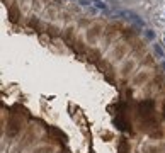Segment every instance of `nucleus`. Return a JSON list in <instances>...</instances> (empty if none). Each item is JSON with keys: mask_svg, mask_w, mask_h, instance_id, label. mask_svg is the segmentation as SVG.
Returning <instances> with one entry per match:
<instances>
[{"mask_svg": "<svg viewBox=\"0 0 165 153\" xmlns=\"http://www.w3.org/2000/svg\"><path fill=\"white\" fill-rule=\"evenodd\" d=\"M92 5L97 9V10H104V12L109 10V5L104 2V0H92Z\"/></svg>", "mask_w": 165, "mask_h": 153, "instance_id": "1", "label": "nucleus"}, {"mask_svg": "<svg viewBox=\"0 0 165 153\" xmlns=\"http://www.w3.org/2000/svg\"><path fill=\"white\" fill-rule=\"evenodd\" d=\"M153 53L157 55V58L160 60H165V51L162 48V44H158V43H153Z\"/></svg>", "mask_w": 165, "mask_h": 153, "instance_id": "2", "label": "nucleus"}, {"mask_svg": "<svg viewBox=\"0 0 165 153\" xmlns=\"http://www.w3.org/2000/svg\"><path fill=\"white\" fill-rule=\"evenodd\" d=\"M143 34H145L147 41H153V39H155V31H151V29H145Z\"/></svg>", "mask_w": 165, "mask_h": 153, "instance_id": "3", "label": "nucleus"}, {"mask_svg": "<svg viewBox=\"0 0 165 153\" xmlns=\"http://www.w3.org/2000/svg\"><path fill=\"white\" fill-rule=\"evenodd\" d=\"M78 5H80V7H90L92 0H78Z\"/></svg>", "mask_w": 165, "mask_h": 153, "instance_id": "4", "label": "nucleus"}, {"mask_svg": "<svg viewBox=\"0 0 165 153\" xmlns=\"http://www.w3.org/2000/svg\"><path fill=\"white\" fill-rule=\"evenodd\" d=\"M162 70H165V61H162Z\"/></svg>", "mask_w": 165, "mask_h": 153, "instance_id": "5", "label": "nucleus"}, {"mask_svg": "<svg viewBox=\"0 0 165 153\" xmlns=\"http://www.w3.org/2000/svg\"><path fill=\"white\" fill-rule=\"evenodd\" d=\"M164 46H165V38H164Z\"/></svg>", "mask_w": 165, "mask_h": 153, "instance_id": "6", "label": "nucleus"}]
</instances>
